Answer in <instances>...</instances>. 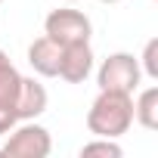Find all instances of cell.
Returning a JSON list of instances; mask_svg holds the SVG:
<instances>
[{"label": "cell", "instance_id": "cell-1", "mask_svg": "<svg viewBox=\"0 0 158 158\" xmlns=\"http://www.w3.org/2000/svg\"><path fill=\"white\" fill-rule=\"evenodd\" d=\"M130 124H133V93L99 90V96L87 112V130L93 136L118 139L130 130Z\"/></svg>", "mask_w": 158, "mask_h": 158}, {"label": "cell", "instance_id": "cell-2", "mask_svg": "<svg viewBox=\"0 0 158 158\" xmlns=\"http://www.w3.org/2000/svg\"><path fill=\"white\" fill-rule=\"evenodd\" d=\"M143 81V68L133 53H112L102 59L96 71L99 90H118V93H133Z\"/></svg>", "mask_w": 158, "mask_h": 158}, {"label": "cell", "instance_id": "cell-3", "mask_svg": "<svg viewBox=\"0 0 158 158\" xmlns=\"http://www.w3.org/2000/svg\"><path fill=\"white\" fill-rule=\"evenodd\" d=\"M50 152H53L50 130L34 121L16 124L6 133V143L0 146V155H6V158H47Z\"/></svg>", "mask_w": 158, "mask_h": 158}, {"label": "cell", "instance_id": "cell-4", "mask_svg": "<svg viewBox=\"0 0 158 158\" xmlns=\"http://www.w3.org/2000/svg\"><path fill=\"white\" fill-rule=\"evenodd\" d=\"M44 34L50 40H56L59 47L65 44H87L90 34H93V25L90 19L81 13V10H53L47 19H44Z\"/></svg>", "mask_w": 158, "mask_h": 158}, {"label": "cell", "instance_id": "cell-5", "mask_svg": "<svg viewBox=\"0 0 158 158\" xmlns=\"http://www.w3.org/2000/svg\"><path fill=\"white\" fill-rule=\"evenodd\" d=\"M90 71H93L90 40H87V44H65V47H62L59 74H56V77H62V81H68V84H81V81H87Z\"/></svg>", "mask_w": 158, "mask_h": 158}, {"label": "cell", "instance_id": "cell-6", "mask_svg": "<svg viewBox=\"0 0 158 158\" xmlns=\"http://www.w3.org/2000/svg\"><path fill=\"white\" fill-rule=\"evenodd\" d=\"M47 102H50L47 87L40 81H34V77H22L16 102H13V115H16V121H34L37 115L47 112Z\"/></svg>", "mask_w": 158, "mask_h": 158}, {"label": "cell", "instance_id": "cell-7", "mask_svg": "<svg viewBox=\"0 0 158 158\" xmlns=\"http://www.w3.org/2000/svg\"><path fill=\"white\" fill-rule=\"evenodd\" d=\"M59 56H62V47L56 40H50L47 34L37 37L31 47H28V65L40 74V77H56L59 74Z\"/></svg>", "mask_w": 158, "mask_h": 158}, {"label": "cell", "instance_id": "cell-8", "mask_svg": "<svg viewBox=\"0 0 158 158\" xmlns=\"http://www.w3.org/2000/svg\"><path fill=\"white\" fill-rule=\"evenodd\" d=\"M133 121H139L146 130H155L158 127V87L139 90V96L133 102Z\"/></svg>", "mask_w": 158, "mask_h": 158}, {"label": "cell", "instance_id": "cell-9", "mask_svg": "<svg viewBox=\"0 0 158 158\" xmlns=\"http://www.w3.org/2000/svg\"><path fill=\"white\" fill-rule=\"evenodd\" d=\"M19 84H22V74L16 71V65L10 62V56L0 50V106L13 109L16 93H19Z\"/></svg>", "mask_w": 158, "mask_h": 158}, {"label": "cell", "instance_id": "cell-10", "mask_svg": "<svg viewBox=\"0 0 158 158\" xmlns=\"http://www.w3.org/2000/svg\"><path fill=\"white\" fill-rule=\"evenodd\" d=\"M90 155L121 158V155H124V149H121L115 139H109V136H96V139H90V143H84V146H81V158H90Z\"/></svg>", "mask_w": 158, "mask_h": 158}, {"label": "cell", "instance_id": "cell-11", "mask_svg": "<svg viewBox=\"0 0 158 158\" xmlns=\"http://www.w3.org/2000/svg\"><path fill=\"white\" fill-rule=\"evenodd\" d=\"M139 68L152 77V81H158V37H152L143 50V59H139Z\"/></svg>", "mask_w": 158, "mask_h": 158}, {"label": "cell", "instance_id": "cell-12", "mask_svg": "<svg viewBox=\"0 0 158 158\" xmlns=\"http://www.w3.org/2000/svg\"><path fill=\"white\" fill-rule=\"evenodd\" d=\"M19 121H16V115H13V109H6V106H0V136H6L13 127H16Z\"/></svg>", "mask_w": 158, "mask_h": 158}, {"label": "cell", "instance_id": "cell-13", "mask_svg": "<svg viewBox=\"0 0 158 158\" xmlns=\"http://www.w3.org/2000/svg\"><path fill=\"white\" fill-rule=\"evenodd\" d=\"M99 3H121V0H99Z\"/></svg>", "mask_w": 158, "mask_h": 158}, {"label": "cell", "instance_id": "cell-14", "mask_svg": "<svg viewBox=\"0 0 158 158\" xmlns=\"http://www.w3.org/2000/svg\"><path fill=\"white\" fill-rule=\"evenodd\" d=\"M59 3H77V0H59Z\"/></svg>", "mask_w": 158, "mask_h": 158}, {"label": "cell", "instance_id": "cell-15", "mask_svg": "<svg viewBox=\"0 0 158 158\" xmlns=\"http://www.w3.org/2000/svg\"><path fill=\"white\" fill-rule=\"evenodd\" d=\"M0 3H3V0H0Z\"/></svg>", "mask_w": 158, "mask_h": 158}]
</instances>
